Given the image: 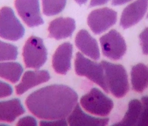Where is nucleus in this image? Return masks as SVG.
<instances>
[{
	"instance_id": "14",
	"label": "nucleus",
	"mask_w": 148,
	"mask_h": 126,
	"mask_svg": "<svg viewBox=\"0 0 148 126\" xmlns=\"http://www.w3.org/2000/svg\"><path fill=\"white\" fill-rule=\"evenodd\" d=\"M50 74L47 70L27 71L24 74L21 82L16 86V92L20 95L28 89L49 80Z\"/></svg>"
},
{
	"instance_id": "13",
	"label": "nucleus",
	"mask_w": 148,
	"mask_h": 126,
	"mask_svg": "<svg viewBox=\"0 0 148 126\" xmlns=\"http://www.w3.org/2000/svg\"><path fill=\"white\" fill-rule=\"evenodd\" d=\"M75 21L71 17H58L52 20L48 30L49 37L56 39L66 38L72 35L75 30Z\"/></svg>"
},
{
	"instance_id": "26",
	"label": "nucleus",
	"mask_w": 148,
	"mask_h": 126,
	"mask_svg": "<svg viewBox=\"0 0 148 126\" xmlns=\"http://www.w3.org/2000/svg\"><path fill=\"white\" fill-rule=\"evenodd\" d=\"M41 126H66L68 125L65 118H61L58 120H53V121H41L40 122Z\"/></svg>"
},
{
	"instance_id": "12",
	"label": "nucleus",
	"mask_w": 148,
	"mask_h": 126,
	"mask_svg": "<svg viewBox=\"0 0 148 126\" xmlns=\"http://www.w3.org/2000/svg\"><path fill=\"white\" fill-rule=\"evenodd\" d=\"M67 122L71 126H105L108 124V118H98L85 113L77 103L68 116Z\"/></svg>"
},
{
	"instance_id": "29",
	"label": "nucleus",
	"mask_w": 148,
	"mask_h": 126,
	"mask_svg": "<svg viewBox=\"0 0 148 126\" xmlns=\"http://www.w3.org/2000/svg\"><path fill=\"white\" fill-rule=\"evenodd\" d=\"M78 4L79 5H82V4H84L85 3L87 2V0H75Z\"/></svg>"
},
{
	"instance_id": "2",
	"label": "nucleus",
	"mask_w": 148,
	"mask_h": 126,
	"mask_svg": "<svg viewBox=\"0 0 148 126\" xmlns=\"http://www.w3.org/2000/svg\"><path fill=\"white\" fill-rule=\"evenodd\" d=\"M108 87L112 94L118 98L124 96L129 91L127 71L123 66L105 60L101 62Z\"/></svg>"
},
{
	"instance_id": "24",
	"label": "nucleus",
	"mask_w": 148,
	"mask_h": 126,
	"mask_svg": "<svg viewBox=\"0 0 148 126\" xmlns=\"http://www.w3.org/2000/svg\"><path fill=\"white\" fill-rule=\"evenodd\" d=\"M12 92L13 89L9 84L0 81V98L9 96Z\"/></svg>"
},
{
	"instance_id": "5",
	"label": "nucleus",
	"mask_w": 148,
	"mask_h": 126,
	"mask_svg": "<svg viewBox=\"0 0 148 126\" xmlns=\"http://www.w3.org/2000/svg\"><path fill=\"white\" fill-rule=\"evenodd\" d=\"M47 52L42 39L30 37L23 47V57L27 68L39 69L47 60Z\"/></svg>"
},
{
	"instance_id": "23",
	"label": "nucleus",
	"mask_w": 148,
	"mask_h": 126,
	"mask_svg": "<svg viewBox=\"0 0 148 126\" xmlns=\"http://www.w3.org/2000/svg\"><path fill=\"white\" fill-rule=\"evenodd\" d=\"M143 53L148 55V27L145 28L139 35Z\"/></svg>"
},
{
	"instance_id": "27",
	"label": "nucleus",
	"mask_w": 148,
	"mask_h": 126,
	"mask_svg": "<svg viewBox=\"0 0 148 126\" xmlns=\"http://www.w3.org/2000/svg\"><path fill=\"white\" fill-rule=\"evenodd\" d=\"M110 0H91L90 3V6L93 7L96 6H99L106 3Z\"/></svg>"
},
{
	"instance_id": "17",
	"label": "nucleus",
	"mask_w": 148,
	"mask_h": 126,
	"mask_svg": "<svg viewBox=\"0 0 148 126\" xmlns=\"http://www.w3.org/2000/svg\"><path fill=\"white\" fill-rule=\"evenodd\" d=\"M132 88L137 92H142L148 87V67L139 63L132 67L131 71Z\"/></svg>"
},
{
	"instance_id": "3",
	"label": "nucleus",
	"mask_w": 148,
	"mask_h": 126,
	"mask_svg": "<svg viewBox=\"0 0 148 126\" xmlns=\"http://www.w3.org/2000/svg\"><path fill=\"white\" fill-rule=\"evenodd\" d=\"M75 70L77 75L87 77L101 87L105 92H109L104 70L101 63L94 62L84 57L80 52H77Z\"/></svg>"
},
{
	"instance_id": "21",
	"label": "nucleus",
	"mask_w": 148,
	"mask_h": 126,
	"mask_svg": "<svg viewBox=\"0 0 148 126\" xmlns=\"http://www.w3.org/2000/svg\"><path fill=\"white\" fill-rule=\"evenodd\" d=\"M17 55L18 50L15 45L0 40V62L15 60Z\"/></svg>"
},
{
	"instance_id": "25",
	"label": "nucleus",
	"mask_w": 148,
	"mask_h": 126,
	"mask_svg": "<svg viewBox=\"0 0 148 126\" xmlns=\"http://www.w3.org/2000/svg\"><path fill=\"white\" fill-rule=\"evenodd\" d=\"M36 120L31 116H26L20 118L17 123L18 126H36Z\"/></svg>"
},
{
	"instance_id": "15",
	"label": "nucleus",
	"mask_w": 148,
	"mask_h": 126,
	"mask_svg": "<svg viewBox=\"0 0 148 126\" xmlns=\"http://www.w3.org/2000/svg\"><path fill=\"white\" fill-rule=\"evenodd\" d=\"M75 44L84 55L94 60H98L100 52L97 41L86 30H80L75 37Z\"/></svg>"
},
{
	"instance_id": "4",
	"label": "nucleus",
	"mask_w": 148,
	"mask_h": 126,
	"mask_svg": "<svg viewBox=\"0 0 148 126\" xmlns=\"http://www.w3.org/2000/svg\"><path fill=\"white\" fill-rule=\"evenodd\" d=\"M80 102L87 111L100 116H108L113 107L112 100L97 88L82 96Z\"/></svg>"
},
{
	"instance_id": "22",
	"label": "nucleus",
	"mask_w": 148,
	"mask_h": 126,
	"mask_svg": "<svg viewBox=\"0 0 148 126\" xmlns=\"http://www.w3.org/2000/svg\"><path fill=\"white\" fill-rule=\"evenodd\" d=\"M142 101V111L137 126H148V96H143Z\"/></svg>"
},
{
	"instance_id": "20",
	"label": "nucleus",
	"mask_w": 148,
	"mask_h": 126,
	"mask_svg": "<svg viewBox=\"0 0 148 126\" xmlns=\"http://www.w3.org/2000/svg\"><path fill=\"white\" fill-rule=\"evenodd\" d=\"M43 12L46 16H54L61 13L65 7L66 0H42Z\"/></svg>"
},
{
	"instance_id": "30",
	"label": "nucleus",
	"mask_w": 148,
	"mask_h": 126,
	"mask_svg": "<svg viewBox=\"0 0 148 126\" xmlns=\"http://www.w3.org/2000/svg\"><path fill=\"white\" fill-rule=\"evenodd\" d=\"M146 17H147V18H148V14L147 15V16H146Z\"/></svg>"
},
{
	"instance_id": "6",
	"label": "nucleus",
	"mask_w": 148,
	"mask_h": 126,
	"mask_svg": "<svg viewBox=\"0 0 148 126\" xmlns=\"http://www.w3.org/2000/svg\"><path fill=\"white\" fill-rule=\"evenodd\" d=\"M25 29L16 17L13 9L4 6L0 9V37L10 41L21 38Z\"/></svg>"
},
{
	"instance_id": "9",
	"label": "nucleus",
	"mask_w": 148,
	"mask_h": 126,
	"mask_svg": "<svg viewBox=\"0 0 148 126\" xmlns=\"http://www.w3.org/2000/svg\"><path fill=\"white\" fill-rule=\"evenodd\" d=\"M15 8L24 22L30 27L43 23L39 0H15Z\"/></svg>"
},
{
	"instance_id": "18",
	"label": "nucleus",
	"mask_w": 148,
	"mask_h": 126,
	"mask_svg": "<svg viewBox=\"0 0 148 126\" xmlns=\"http://www.w3.org/2000/svg\"><path fill=\"white\" fill-rule=\"evenodd\" d=\"M142 103L138 99H132L128 103V110L123 119L113 124L114 126L137 125L142 111Z\"/></svg>"
},
{
	"instance_id": "16",
	"label": "nucleus",
	"mask_w": 148,
	"mask_h": 126,
	"mask_svg": "<svg viewBox=\"0 0 148 126\" xmlns=\"http://www.w3.org/2000/svg\"><path fill=\"white\" fill-rule=\"evenodd\" d=\"M24 112L25 109L18 99L0 102V121L13 122Z\"/></svg>"
},
{
	"instance_id": "11",
	"label": "nucleus",
	"mask_w": 148,
	"mask_h": 126,
	"mask_svg": "<svg viewBox=\"0 0 148 126\" xmlns=\"http://www.w3.org/2000/svg\"><path fill=\"white\" fill-rule=\"evenodd\" d=\"M72 52L73 46L68 42L61 44L57 48L52 59V66L57 73L66 74L70 70Z\"/></svg>"
},
{
	"instance_id": "10",
	"label": "nucleus",
	"mask_w": 148,
	"mask_h": 126,
	"mask_svg": "<svg viewBox=\"0 0 148 126\" xmlns=\"http://www.w3.org/2000/svg\"><path fill=\"white\" fill-rule=\"evenodd\" d=\"M148 8V0H136L127 6L123 10L120 24L128 28L138 23L145 15Z\"/></svg>"
},
{
	"instance_id": "19",
	"label": "nucleus",
	"mask_w": 148,
	"mask_h": 126,
	"mask_svg": "<svg viewBox=\"0 0 148 126\" xmlns=\"http://www.w3.org/2000/svg\"><path fill=\"white\" fill-rule=\"evenodd\" d=\"M23 71V68L18 63H0V77L12 83H16L19 80Z\"/></svg>"
},
{
	"instance_id": "28",
	"label": "nucleus",
	"mask_w": 148,
	"mask_h": 126,
	"mask_svg": "<svg viewBox=\"0 0 148 126\" xmlns=\"http://www.w3.org/2000/svg\"><path fill=\"white\" fill-rule=\"evenodd\" d=\"M132 0H113L112 2V5L113 6H117L124 4Z\"/></svg>"
},
{
	"instance_id": "8",
	"label": "nucleus",
	"mask_w": 148,
	"mask_h": 126,
	"mask_svg": "<svg viewBox=\"0 0 148 126\" xmlns=\"http://www.w3.org/2000/svg\"><path fill=\"white\" fill-rule=\"evenodd\" d=\"M117 13L109 8L92 10L88 16L87 24L95 34H99L114 25L117 21Z\"/></svg>"
},
{
	"instance_id": "7",
	"label": "nucleus",
	"mask_w": 148,
	"mask_h": 126,
	"mask_svg": "<svg viewBox=\"0 0 148 126\" xmlns=\"http://www.w3.org/2000/svg\"><path fill=\"white\" fill-rule=\"evenodd\" d=\"M103 55L114 60L120 59L127 50L125 41L121 35L113 29L99 38Z\"/></svg>"
},
{
	"instance_id": "1",
	"label": "nucleus",
	"mask_w": 148,
	"mask_h": 126,
	"mask_svg": "<svg viewBox=\"0 0 148 126\" xmlns=\"http://www.w3.org/2000/svg\"><path fill=\"white\" fill-rule=\"evenodd\" d=\"M78 95L64 85H51L40 88L25 100L29 111L38 118L45 120L65 118L77 103Z\"/></svg>"
}]
</instances>
